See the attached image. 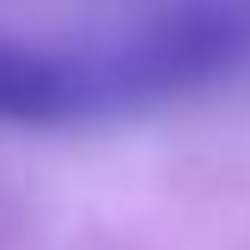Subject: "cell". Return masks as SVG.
Returning a JSON list of instances; mask_svg holds the SVG:
<instances>
[{
  "mask_svg": "<svg viewBox=\"0 0 250 250\" xmlns=\"http://www.w3.org/2000/svg\"><path fill=\"white\" fill-rule=\"evenodd\" d=\"M250 67V6L189 0L110 37H0V128H85L214 92Z\"/></svg>",
  "mask_w": 250,
  "mask_h": 250,
  "instance_id": "1",
  "label": "cell"
}]
</instances>
